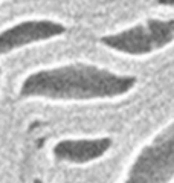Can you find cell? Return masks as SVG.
Instances as JSON below:
<instances>
[{
	"mask_svg": "<svg viewBox=\"0 0 174 183\" xmlns=\"http://www.w3.org/2000/svg\"><path fill=\"white\" fill-rule=\"evenodd\" d=\"M0 81H2V70H0Z\"/></svg>",
	"mask_w": 174,
	"mask_h": 183,
	"instance_id": "8992f818",
	"label": "cell"
},
{
	"mask_svg": "<svg viewBox=\"0 0 174 183\" xmlns=\"http://www.w3.org/2000/svg\"><path fill=\"white\" fill-rule=\"evenodd\" d=\"M119 183H174V122L138 151Z\"/></svg>",
	"mask_w": 174,
	"mask_h": 183,
	"instance_id": "3957f363",
	"label": "cell"
},
{
	"mask_svg": "<svg viewBox=\"0 0 174 183\" xmlns=\"http://www.w3.org/2000/svg\"><path fill=\"white\" fill-rule=\"evenodd\" d=\"M66 32L63 23L51 18L20 20L0 32V55H6L31 44H41L60 38Z\"/></svg>",
	"mask_w": 174,
	"mask_h": 183,
	"instance_id": "277c9868",
	"label": "cell"
},
{
	"mask_svg": "<svg viewBox=\"0 0 174 183\" xmlns=\"http://www.w3.org/2000/svg\"><path fill=\"white\" fill-rule=\"evenodd\" d=\"M101 43L109 51L125 57L157 54L174 43V18H148L104 35Z\"/></svg>",
	"mask_w": 174,
	"mask_h": 183,
	"instance_id": "7a4b0ae2",
	"label": "cell"
},
{
	"mask_svg": "<svg viewBox=\"0 0 174 183\" xmlns=\"http://www.w3.org/2000/svg\"><path fill=\"white\" fill-rule=\"evenodd\" d=\"M136 78L87 61H70L38 69L24 78L20 93L61 104L101 102L128 95Z\"/></svg>",
	"mask_w": 174,
	"mask_h": 183,
	"instance_id": "6da1fadb",
	"label": "cell"
},
{
	"mask_svg": "<svg viewBox=\"0 0 174 183\" xmlns=\"http://www.w3.org/2000/svg\"><path fill=\"white\" fill-rule=\"evenodd\" d=\"M156 3L163 8H174V0H156Z\"/></svg>",
	"mask_w": 174,
	"mask_h": 183,
	"instance_id": "5b68a950",
	"label": "cell"
}]
</instances>
